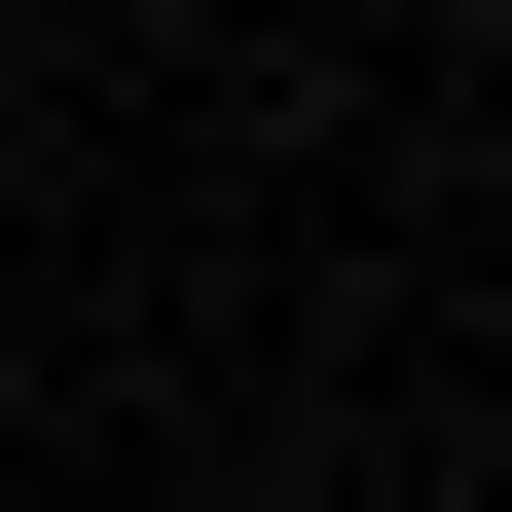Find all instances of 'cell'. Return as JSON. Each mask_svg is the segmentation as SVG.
<instances>
[{"mask_svg": "<svg viewBox=\"0 0 512 512\" xmlns=\"http://www.w3.org/2000/svg\"><path fill=\"white\" fill-rule=\"evenodd\" d=\"M476 37H512V0H476Z\"/></svg>", "mask_w": 512, "mask_h": 512, "instance_id": "obj_1", "label": "cell"}]
</instances>
